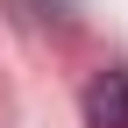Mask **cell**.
Wrapping results in <instances>:
<instances>
[{"instance_id":"obj_1","label":"cell","mask_w":128,"mask_h":128,"mask_svg":"<svg viewBox=\"0 0 128 128\" xmlns=\"http://www.w3.org/2000/svg\"><path fill=\"white\" fill-rule=\"evenodd\" d=\"M86 121L92 128H128V71H100L86 86Z\"/></svg>"}]
</instances>
